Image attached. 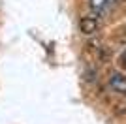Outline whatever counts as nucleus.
I'll return each mask as SVG.
<instances>
[{
	"label": "nucleus",
	"instance_id": "4",
	"mask_svg": "<svg viewBox=\"0 0 126 124\" xmlns=\"http://www.w3.org/2000/svg\"><path fill=\"white\" fill-rule=\"evenodd\" d=\"M119 66L122 68V70H126V49L122 51V55L119 57Z\"/></svg>",
	"mask_w": 126,
	"mask_h": 124
},
{
	"label": "nucleus",
	"instance_id": "3",
	"mask_svg": "<svg viewBox=\"0 0 126 124\" xmlns=\"http://www.w3.org/2000/svg\"><path fill=\"white\" fill-rule=\"evenodd\" d=\"M109 88L117 94H126V75L113 73L109 77Z\"/></svg>",
	"mask_w": 126,
	"mask_h": 124
},
{
	"label": "nucleus",
	"instance_id": "1",
	"mask_svg": "<svg viewBox=\"0 0 126 124\" xmlns=\"http://www.w3.org/2000/svg\"><path fill=\"white\" fill-rule=\"evenodd\" d=\"M79 30H81V34H85V36H94L96 32L100 30V19H98V15H85L81 17V21H79Z\"/></svg>",
	"mask_w": 126,
	"mask_h": 124
},
{
	"label": "nucleus",
	"instance_id": "2",
	"mask_svg": "<svg viewBox=\"0 0 126 124\" xmlns=\"http://www.w3.org/2000/svg\"><path fill=\"white\" fill-rule=\"evenodd\" d=\"M113 4H115V0H89V10L90 13L102 17L113 8Z\"/></svg>",
	"mask_w": 126,
	"mask_h": 124
}]
</instances>
